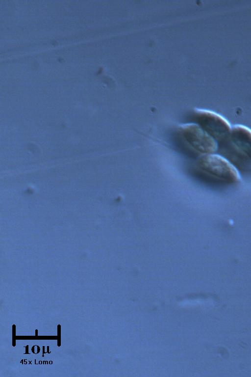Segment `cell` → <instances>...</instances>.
<instances>
[{
	"label": "cell",
	"instance_id": "cell-1",
	"mask_svg": "<svg viewBox=\"0 0 251 377\" xmlns=\"http://www.w3.org/2000/svg\"><path fill=\"white\" fill-rule=\"evenodd\" d=\"M218 152L236 169H251V130L247 127L234 126L227 135L219 142Z\"/></svg>",
	"mask_w": 251,
	"mask_h": 377
},
{
	"label": "cell",
	"instance_id": "cell-2",
	"mask_svg": "<svg viewBox=\"0 0 251 377\" xmlns=\"http://www.w3.org/2000/svg\"><path fill=\"white\" fill-rule=\"evenodd\" d=\"M197 167L205 178L216 186H230L240 180L236 168L220 155L211 154L201 156Z\"/></svg>",
	"mask_w": 251,
	"mask_h": 377
},
{
	"label": "cell",
	"instance_id": "cell-3",
	"mask_svg": "<svg viewBox=\"0 0 251 377\" xmlns=\"http://www.w3.org/2000/svg\"><path fill=\"white\" fill-rule=\"evenodd\" d=\"M192 117L197 124L218 142L224 139L231 129L225 118L210 110L195 108Z\"/></svg>",
	"mask_w": 251,
	"mask_h": 377
},
{
	"label": "cell",
	"instance_id": "cell-4",
	"mask_svg": "<svg viewBox=\"0 0 251 377\" xmlns=\"http://www.w3.org/2000/svg\"><path fill=\"white\" fill-rule=\"evenodd\" d=\"M179 131L188 145L201 156L213 154L216 151V140L196 123L182 124Z\"/></svg>",
	"mask_w": 251,
	"mask_h": 377
}]
</instances>
